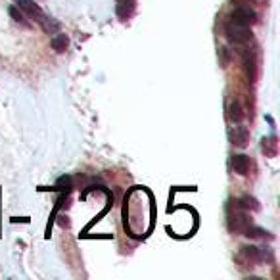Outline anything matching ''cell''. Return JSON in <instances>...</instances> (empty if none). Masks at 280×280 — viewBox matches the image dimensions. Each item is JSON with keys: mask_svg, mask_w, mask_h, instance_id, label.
Here are the masks:
<instances>
[{"mask_svg": "<svg viewBox=\"0 0 280 280\" xmlns=\"http://www.w3.org/2000/svg\"><path fill=\"white\" fill-rule=\"evenodd\" d=\"M229 230L234 234H244V230L248 229V225H251V219L248 217V213L236 206V202H230L229 207Z\"/></svg>", "mask_w": 280, "mask_h": 280, "instance_id": "1", "label": "cell"}, {"mask_svg": "<svg viewBox=\"0 0 280 280\" xmlns=\"http://www.w3.org/2000/svg\"><path fill=\"white\" fill-rule=\"evenodd\" d=\"M225 35L234 45H248V43H251V38H253L251 27L238 25V23L232 22H225Z\"/></svg>", "mask_w": 280, "mask_h": 280, "instance_id": "2", "label": "cell"}, {"mask_svg": "<svg viewBox=\"0 0 280 280\" xmlns=\"http://www.w3.org/2000/svg\"><path fill=\"white\" fill-rule=\"evenodd\" d=\"M227 22L251 27V25H255V23L259 22V15H257V12L250 6H236L229 14V19H227Z\"/></svg>", "mask_w": 280, "mask_h": 280, "instance_id": "3", "label": "cell"}, {"mask_svg": "<svg viewBox=\"0 0 280 280\" xmlns=\"http://www.w3.org/2000/svg\"><path fill=\"white\" fill-rule=\"evenodd\" d=\"M244 58V69H246V75H248V81L255 83L259 75V59H257V52L255 50H248L242 54Z\"/></svg>", "mask_w": 280, "mask_h": 280, "instance_id": "4", "label": "cell"}, {"mask_svg": "<svg viewBox=\"0 0 280 280\" xmlns=\"http://www.w3.org/2000/svg\"><path fill=\"white\" fill-rule=\"evenodd\" d=\"M17 8H19V10H22L25 15H29L33 22L43 23L46 19L45 12H43V10H41V6H38V4H35L33 0H17Z\"/></svg>", "mask_w": 280, "mask_h": 280, "instance_id": "5", "label": "cell"}, {"mask_svg": "<svg viewBox=\"0 0 280 280\" xmlns=\"http://www.w3.org/2000/svg\"><path fill=\"white\" fill-rule=\"evenodd\" d=\"M236 259L246 263L244 267H250L251 269V267H255V263H261V261H259V248L257 246H242Z\"/></svg>", "mask_w": 280, "mask_h": 280, "instance_id": "6", "label": "cell"}, {"mask_svg": "<svg viewBox=\"0 0 280 280\" xmlns=\"http://www.w3.org/2000/svg\"><path fill=\"white\" fill-rule=\"evenodd\" d=\"M250 167H251V159L248 155L244 154L232 155V169H234V173L246 177V175H250Z\"/></svg>", "mask_w": 280, "mask_h": 280, "instance_id": "7", "label": "cell"}, {"mask_svg": "<svg viewBox=\"0 0 280 280\" xmlns=\"http://www.w3.org/2000/svg\"><path fill=\"white\" fill-rule=\"evenodd\" d=\"M229 138L234 146L244 148L248 144V140H250V131H248L246 127H234V129L229 133Z\"/></svg>", "mask_w": 280, "mask_h": 280, "instance_id": "8", "label": "cell"}, {"mask_svg": "<svg viewBox=\"0 0 280 280\" xmlns=\"http://www.w3.org/2000/svg\"><path fill=\"white\" fill-rule=\"evenodd\" d=\"M136 0H117V15L121 19H129L134 14Z\"/></svg>", "mask_w": 280, "mask_h": 280, "instance_id": "9", "label": "cell"}, {"mask_svg": "<svg viewBox=\"0 0 280 280\" xmlns=\"http://www.w3.org/2000/svg\"><path fill=\"white\" fill-rule=\"evenodd\" d=\"M229 119L232 123H240L244 119V108H242V104H240V100H232V102H230Z\"/></svg>", "mask_w": 280, "mask_h": 280, "instance_id": "10", "label": "cell"}, {"mask_svg": "<svg viewBox=\"0 0 280 280\" xmlns=\"http://www.w3.org/2000/svg\"><path fill=\"white\" fill-rule=\"evenodd\" d=\"M236 206L244 209V211H259V202L255 198H251V196H244V198L236 199Z\"/></svg>", "mask_w": 280, "mask_h": 280, "instance_id": "11", "label": "cell"}, {"mask_svg": "<svg viewBox=\"0 0 280 280\" xmlns=\"http://www.w3.org/2000/svg\"><path fill=\"white\" fill-rule=\"evenodd\" d=\"M242 236H248V238H273L271 232H267L265 229H261V227H255L253 223L248 225V229L244 230Z\"/></svg>", "mask_w": 280, "mask_h": 280, "instance_id": "12", "label": "cell"}, {"mask_svg": "<svg viewBox=\"0 0 280 280\" xmlns=\"http://www.w3.org/2000/svg\"><path fill=\"white\" fill-rule=\"evenodd\" d=\"M261 148H263L265 155H269V157H274V155H276V150H278L276 138H274V136H271V138H263V144H261Z\"/></svg>", "mask_w": 280, "mask_h": 280, "instance_id": "13", "label": "cell"}, {"mask_svg": "<svg viewBox=\"0 0 280 280\" xmlns=\"http://www.w3.org/2000/svg\"><path fill=\"white\" fill-rule=\"evenodd\" d=\"M50 45L56 52H66L67 45H69V38H67L66 35H62V33H59V35H56V37L52 38Z\"/></svg>", "mask_w": 280, "mask_h": 280, "instance_id": "14", "label": "cell"}, {"mask_svg": "<svg viewBox=\"0 0 280 280\" xmlns=\"http://www.w3.org/2000/svg\"><path fill=\"white\" fill-rule=\"evenodd\" d=\"M8 12H10V15L14 17L15 22H17V23H22L23 27H31V23L27 22V19H25V14H23V12H19V10H17V8H15V6H12V8H10V10H8Z\"/></svg>", "mask_w": 280, "mask_h": 280, "instance_id": "15", "label": "cell"}, {"mask_svg": "<svg viewBox=\"0 0 280 280\" xmlns=\"http://www.w3.org/2000/svg\"><path fill=\"white\" fill-rule=\"evenodd\" d=\"M219 56H221V64H223V67L229 66V50H227V48H221V50H219Z\"/></svg>", "mask_w": 280, "mask_h": 280, "instance_id": "16", "label": "cell"}]
</instances>
